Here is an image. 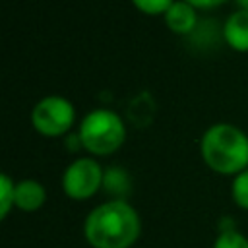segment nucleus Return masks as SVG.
Segmentation results:
<instances>
[{
  "instance_id": "nucleus-1",
  "label": "nucleus",
  "mask_w": 248,
  "mask_h": 248,
  "mask_svg": "<svg viewBox=\"0 0 248 248\" xmlns=\"http://www.w3.org/2000/svg\"><path fill=\"white\" fill-rule=\"evenodd\" d=\"M141 232L138 211L124 200L97 205L83 223V234L93 248H130Z\"/></svg>"
},
{
  "instance_id": "nucleus-2",
  "label": "nucleus",
  "mask_w": 248,
  "mask_h": 248,
  "mask_svg": "<svg viewBox=\"0 0 248 248\" xmlns=\"http://www.w3.org/2000/svg\"><path fill=\"white\" fill-rule=\"evenodd\" d=\"M205 165L219 174H238L248 169V136L227 122L213 124L200 141Z\"/></svg>"
},
{
  "instance_id": "nucleus-3",
  "label": "nucleus",
  "mask_w": 248,
  "mask_h": 248,
  "mask_svg": "<svg viewBox=\"0 0 248 248\" xmlns=\"http://www.w3.org/2000/svg\"><path fill=\"white\" fill-rule=\"evenodd\" d=\"M79 143L93 155H110L126 140V128L122 118L108 110L97 108L85 114L79 124Z\"/></svg>"
},
{
  "instance_id": "nucleus-4",
  "label": "nucleus",
  "mask_w": 248,
  "mask_h": 248,
  "mask_svg": "<svg viewBox=\"0 0 248 248\" xmlns=\"http://www.w3.org/2000/svg\"><path fill=\"white\" fill-rule=\"evenodd\" d=\"M76 118V110L70 101L58 95H48L41 99L35 108L31 110V124L33 128L48 138H56L66 134Z\"/></svg>"
},
{
  "instance_id": "nucleus-5",
  "label": "nucleus",
  "mask_w": 248,
  "mask_h": 248,
  "mask_svg": "<svg viewBox=\"0 0 248 248\" xmlns=\"http://www.w3.org/2000/svg\"><path fill=\"white\" fill-rule=\"evenodd\" d=\"M105 182L103 169L91 157L76 159L62 174V188L72 200H89Z\"/></svg>"
},
{
  "instance_id": "nucleus-6",
  "label": "nucleus",
  "mask_w": 248,
  "mask_h": 248,
  "mask_svg": "<svg viewBox=\"0 0 248 248\" xmlns=\"http://www.w3.org/2000/svg\"><path fill=\"white\" fill-rule=\"evenodd\" d=\"M165 23L167 27L176 33V35H188L194 31L198 17H196V8L190 6L184 0H174L172 6L165 12Z\"/></svg>"
},
{
  "instance_id": "nucleus-7",
  "label": "nucleus",
  "mask_w": 248,
  "mask_h": 248,
  "mask_svg": "<svg viewBox=\"0 0 248 248\" xmlns=\"http://www.w3.org/2000/svg\"><path fill=\"white\" fill-rule=\"evenodd\" d=\"M223 35L231 48L238 52H248V10H238L231 14L225 21Z\"/></svg>"
},
{
  "instance_id": "nucleus-8",
  "label": "nucleus",
  "mask_w": 248,
  "mask_h": 248,
  "mask_svg": "<svg viewBox=\"0 0 248 248\" xmlns=\"http://www.w3.org/2000/svg\"><path fill=\"white\" fill-rule=\"evenodd\" d=\"M46 200V192L37 180H21L16 184V207L21 211H37Z\"/></svg>"
},
{
  "instance_id": "nucleus-9",
  "label": "nucleus",
  "mask_w": 248,
  "mask_h": 248,
  "mask_svg": "<svg viewBox=\"0 0 248 248\" xmlns=\"http://www.w3.org/2000/svg\"><path fill=\"white\" fill-rule=\"evenodd\" d=\"M12 205H16V184L8 174L0 176V219H6Z\"/></svg>"
},
{
  "instance_id": "nucleus-10",
  "label": "nucleus",
  "mask_w": 248,
  "mask_h": 248,
  "mask_svg": "<svg viewBox=\"0 0 248 248\" xmlns=\"http://www.w3.org/2000/svg\"><path fill=\"white\" fill-rule=\"evenodd\" d=\"M231 194H232V200L238 207L248 209V169L234 176L232 186H231Z\"/></svg>"
},
{
  "instance_id": "nucleus-11",
  "label": "nucleus",
  "mask_w": 248,
  "mask_h": 248,
  "mask_svg": "<svg viewBox=\"0 0 248 248\" xmlns=\"http://www.w3.org/2000/svg\"><path fill=\"white\" fill-rule=\"evenodd\" d=\"M213 248H248V238L236 231H223L215 238Z\"/></svg>"
},
{
  "instance_id": "nucleus-12",
  "label": "nucleus",
  "mask_w": 248,
  "mask_h": 248,
  "mask_svg": "<svg viewBox=\"0 0 248 248\" xmlns=\"http://www.w3.org/2000/svg\"><path fill=\"white\" fill-rule=\"evenodd\" d=\"M134 6L138 10H141L143 14H149V16H157V14H165L174 0H132Z\"/></svg>"
},
{
  "instance_id": "nucleus-13",
  "label": "nucleus",
  "mask_w": 248,
  "mask_h": 248,
  "mask_svg": "<svg viewBox=\"0 0 248 248\" xmlns=\"http://www.w3.org/2000/svg\"><path fill=\"white\" fill-rule=\"evenodd\" d=\"M184 2H188V4H190V6H194V8L211 10V8H217V6L225 4L227 0H184Z\"/></svg>"
},
{
  "instance_id": "nucleus-14",
  "label": "nucleus",
  "mask_w": 248,
  "mask_h": 248,
  "mask_svg": "<svg viewBox=\"0 0 248 248\" xmlns=\"http://www.w3.org/2000/svg\"><path fill=\"white\" fill-rule=\"evenodd\" d=\"M236 2H238L240 10H248V0H236Z\"/></svg>"
}]
</instances>
